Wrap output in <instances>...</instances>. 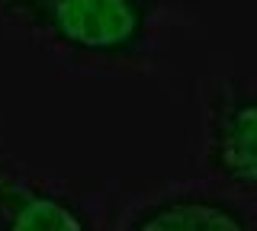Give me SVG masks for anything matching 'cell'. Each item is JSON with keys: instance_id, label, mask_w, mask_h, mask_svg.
<instances>
[{"instance_id": "obj_2", "label": "cell", "mask_w": 257, "mask_h": 231, "mask_svg": "<svg viewBox=\"0 0 257 231\" xmlns=\"http://www.w3.org/2000/svg\"><path fill=\"white\" fill-rule=\"evenodd\" d=\"M109 231H257V202L209 177L116 186Z\"/></svg>"}, {"instance_id": "obj_3", "label": "cell", "mask_w": 257, "mask_h": 231, "mask_svg": "<svg viewBox=\"0 0 257 231\" xmlns=\"http://www.w3.org/2000/svg\"><path fill=\"white\" fill-rule=\"evenodd\" d=\"M116 183H77L32 170L0 132V231H109Z\"/></svg>"}, {"instance_id": "obj_4", "label": "cell", "mask_w": 257, "mask_h": 231, "mask_svg": "<svg viewBox=\"0 0 257 231\" xmlns=\"http://www.w3.org/2000/svg\"><path fill=\"white\" fill-rule=\"evenodd\" d=\"M199 164L209 180L257 202V77L225 74L203 87Z\"/></svg>"}, {"instance_id": "obj_1", "label": "cell", "mask_w": 257, "mask_h": 231, "mask_svg": "<svg viewBox=\"0 0 257 231\" xmlns=\"http://www.w3.org/2000/svg\"><path fill=\"white\" fill-rule=\"evenodd\" d=\"M0 20L77 74H151L171 39L164 0H0Z\"/></svg>"}]
</instances>
